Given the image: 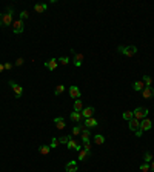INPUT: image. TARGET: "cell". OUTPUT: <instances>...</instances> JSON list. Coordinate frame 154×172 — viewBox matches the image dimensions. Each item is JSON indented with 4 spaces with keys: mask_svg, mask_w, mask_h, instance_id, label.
<instances>
[{
    "mask_svg": "<svg viewBox=\"0 0 154 172\" xmlns=\"http://www.w3.org/2000/svg\"><path fill=\"white\" fill-rule=\"evenodd\" d=\"M14 21V9L8 6L6 12H2L0 14V26H3V28H6V26L13 25Z\"/></svg>",
    "mask_w": 154,
    "mask_h": 172,
    "instance_id": "1",
    "label": "cell"
},
{
    "mask_svg": "<svg viewBox=\"0 0 154 172\" xmlns=\"http://www.w3.org/2000/svg\"><path fill=\"white\" fill-rule=\"evenodd\" d=\"M117 51L120 54H123V55L126 57H133L137 54V48L134 45H131V46H117Z\"/></svg>",
    "mask_w": 154,
    "mask_h": 172,
    "instance_id": "2",
    "label": "cell"
},
{
    "mask_svg": "<svg viewBox=\"0 0 154 172\" xmlns=\"http://www.w3.org/2000/svg\"><path fill=\"white\" fill-rule=\"evenodd\" d=\"M133 112H134V118H136V120L142 121L144 118L148 117V112H150V111H148V107H145V106H139V107H136Z\"/></svg>",
    "mask_w": 154,
    "mask_h": 172,
    "instance_id": "3",
    "label": "cell"
},
{
    "mask_svg": "<svg viewBox=\"0 0 154 172\" xmlns=\"http://www.w3.org/2000/svg\"><path fill=\"white\" fill-rule=\"evenodd\" d=\"M69 51H71V54H73V63H74V66L76 68H80L82 63H83V54L76 52L74 49H69Z\"/></svg>",
    "mask_w": 154,
    "mask_h": 172,
    "instance_id": "4",
    "label": "cell"
},
{
    "mask_svg": "<svg viewBox=\"0 0 154 172\" xmlns=\"http://www.w3.org/2000/svg\"><path fill=\"white\" fill-rule=\"evenodd\" d=\"M13 31H14V34H22L23 32V21L20 19L13 21Z\"/></svg>",
    "mask_w": 154,
    "mask_h": 172,
    "instance_id": "5",
    "label": "cell"
},
{
    "mask_svg": "<svg viewBox=\"0 0 154 172\" xmlns=\"http://www.w3.org/2000/svg\"><path fill=\"white\" fill-rule=\"evenodd\" d=\"M9 86L13 88L15 97H22V94H23V89H22V86H20V85H17V83L14 82V80H9Z\"/></svg>",
    "mask_w": 154,
    "mask_h": 172,
    "instance_id": "6",
    "label": "cell"
},
{
    "mask_svg": "<svg viewBox=\"0 0 154 172\" xmlns=\"http://www.w3.org/2000/svg\"><path fill=\"white\" fill-rule=\"evenodd\" d=\"M54 123H56V128L59 129V131H63V129L66 128V123H65L63 117H56L54 118Z\"/></svg>",
    "mask_w": 154,
    "mask_h": 172,
    "instance_id": "7",
    "label": "cell"
},
{
    "mask_svg": "<svg viewBox=\"0 0 154 172\" xmlns=\"http://www.w3.org/2000/svg\"><path fill=\"white\" fill-rule=\"evenodd\" d=\"M142 95H144V98H153L154 97V88L153 86H145V89L142 91Z\"/></svg>",
    "mask_w": 154,
    "mask_h": 172,
    "instance_id": "8",
    "label": "cell"
},
{
    "mask_svg": "<svg viewBox=\"0 0 154 172\" xmlns=\"http://www.w3.org/2000/svg\"><path fill=\"white\" fill-rule=\"evenodd\" d=\"M151 126H153V121H151L148 117H146V118H144V120L140 121V129H142V131H150Z\"/></svg>",
    "mask_w": 154,
    "mask_h": 172,
    "instance_id": "9",
    "label": "cell"
},
{
    "mask_svg": "<svg viewBox=\"0 0 154 172\" xmlns=\"http://www.w3.org/2000/svg\"><path fill=\"white\" fill-rule=\"evenodd\" d=\"M57 64H59L57 58H51V60L45 62V66H46V69H49V71H56V69H57Z\"/></svg>",
    "mask_w": 154,
    "mask_h": 172,
    "instance_id": "10",
    "label": "cell"
},
{
    "mask_svg": "<svg viewBox=\"0 0 154 172\" xmlns=\"http://www.w3.org/2000/svg\"><path fill=\"white\" fill-rule=\"evenodd\" d=\"M94 111H96V109H94L92 106H88V107H85V109H82L80 114H82V117H83V118H90V117H92Z\"/></svg>",
    "mask_w": 154,
    "mask_h": 172,
    "instance_id": "11",
    "label": "cell"
},
{
    "mask_svg": "<svg viewBox=\"0 0 154 172\" xmlns=\"http://www.w3.org/2000/svg\"><path fill=\"white\" fill-rule=\"evenodd\" d=\"M99 125V121H97V118L94 117H90V118H85V126L88 129H91V128H96Z\"/></svg>",
    "mask_w": 154,
    "mask_h": 172,
    "instance_id": "12",
    "label": "cell"
},
{
    "mask_svg": "<svg viewBox=\"0 0 154 172\" xmlns=\"http://www.w3.org/2000/svg\"><path fill=\"white\" fill-rule=\"evenodd\" d=\"M69 95L73 97V98L79 100L80 98V89L77 88V86H69Z\"/></svg>",
    "mask_w": 154,
    "mask_h": 172,
    "instance_id": "13",
    "label": "cell"
},
{
    "mask_svg": "<svg viewBox=\"0 0 154 172\" xmlns=\"http://www.w3.org/2000/svg\"><path fill=\"white\" fill-rule=\"evenodd\" d=\"M133 89L134 91H137V92H142V91L145 89V83H144V80H136V82L133 83Z\"/></svg>",
    "mask_w": 154,
    "mask_h": 172,
    "instance_id": "14",
    "label": "cell"
},
{
    "mask_svg": "<svg viewBox=\"0 0 154 172\" xmlns=\"http://www.w3.org/2000/svg\"><path fill=\"white\" fill-rule=\"evenodd\" d=\"M66 148H68V149H74V150H77V152H79V150L82 149V146H80V144H79V143H77V141H76V140H73V138H71V140H69V141H68V144H66Z\"/></svg>",
    "mask_w": 154,
    "mask_h": 172,
    "instance_id": "15",
    "label": "cell"
},
{
    "mask_svg": "<svg viewBox=\"0 0 154 172\" xmlns=\"http://www.w3.org/2000/svg\"><path fill=\"white\" fill-rule=\"evenodd\" d=\"M90 135H91V134H90V129H88V128H83V129H82L80 137H82V141H83V143L90 141Z\"/></svg>",
    "mask_w": 154,
    "mask_h": 172,
    "instance_id": "16",
    "label": "cell"
},
{
    "mask_svg": "<svg viewBox=\"0 0 154 172\" xmlns=\"http://www.w3.org/2000/svg\"><path fill=\"white\" fill-rule=\"evenodd\" d=\"M65 169H66V172H77V161H68Z\"/></svg>",
    "mask_w": 154,
    "mask_h": 172,
    "instance_id": "17",
    "label": "cell"
},
{
    "mask_svg": "<svg viewBox=\"0 0 154 172\" xmlns=\"http://www.w3.org/2000/svg\"><path fill=\"white\" fill-rule=\"evenodd\" d=\"M69 118H71V121H74V123H79V121H80L83 117H82V114H80V112H76V111H73V112L69 114Z\"/></svg>",
    "mask_w": 154,
    "mask_h": 172,
    "instance_id": "18",
    "label": "cell"
},
{
    "mask_svg": "<svg viewBox=\"0 0 154 172\" xmlns=\"http://www.w3.org/2000/svg\"><path fill=\"white\" fill-rule=\"evenodd\" d=\"M128 123H130V129H131V131H134V132H136L137 129L140 128V121H139V120H136V118H133V120H130Z\"/></svg>",
    "mask_w": 154,
    "mask_h": 172,
    "instance_id": "19",
    "label": "cell"
},
{
    "mask_svg": "<svg viewBox=\"0 0 154 172\" xmlns=\"http://www.w3.org/2000/svg\"><path fill=\"white\" fill-rule=\"evenodd\" d=\"M88 157H91V152H88V150H85L83 148H82V149L79 150V160H85V158H88Z\"/></svg>",
    "mask_w": 154,
    "mask_h": 172,
    "instance_id": "20",
    "label": "cell"
},
{
    "mask_svg": "<svg viewBox=\"0 0 154 172\" xmlns=\"http://www.w3.org/2000/svg\"><path fill=\"white\" fill-rule=\"evenodd\" d=\"M122 117H123V120L130 121V120H133V118H134V112L133 111H125Z\"/></svg>",
    "mask_w": 154,
    "mask_h": 172,
    "instance_id": "21",
    "label": "cell"
},
{
    "mask_svg": "<svg viewBox=\"0 0 154 172\" xmlns=\"http://www.w3.org/2000/svg\"><path fill=\"white\" fill-rule=\"evenodd\" d=\"M82 109H83V105H82V100H76L74 101V111L76 112H82Z\"/></svg>",
    "mask_w": 154,
    "mask_h": 172,
    "instance_id": "22",
    "label": "cell"
},
{
    "mask_svg": "<svg viewBox=\"0 0 154 172\" xmlns=\"http://www.w3.org/2000/svg\"><path fill=\"white\" fill-rule=\"evenodd\" d=\"M49 150H51V148L46 146V144H42V146L38 148V152H40L42 155H48V154H49Z\"/></svg>",
    "mask_w": 154,
    "mask_h": 172,
    "instance_id": "23",
    "label": "cell"
},
{
    "mask_svg": "<svg viewBox=\"0 0 154 172\" xmlns=\"http://www.w3.org/2000/svg\"><path fill=\"white\" fill-rule=\"evenodd\" d=\"M94 143L96 144H103L105 143V137H103L102 134H97V135H94Z\"/></svg>",
    "mask_w": 154,
    "mask_h": 172,
    "instance_id": "24",
    "label": "cell"
},
{
    "mask_svg": "<svg viewBox=\"0 0 154 172\" xmlns=\"http://www.w3.org/2000/svg\"><path fill=\"white\" fill-rule=\"evenodd\" d=\"M48 8V5H42V3H37V5H34V9H36V12H43V11H45Z\"/></svg>",
    "mask_w": 154,
    "mask_h": 172,
    "instance_id": "25",
    "label": "cell"
},
{
    "mask_svg": "<svg viewBox=\"0 0 154 172\" xmlns=\"http://www.w3.org/2000/svg\"><path fill=\"white\" fill-rule=\"evenodd\" d=\"M144 160H145V163H151L153 161V154L150 152V150H146V152L144 154Z\"/></svg>",
    "mask_w": 154,
    "mask_h": 172,
    "instance_id": "26",
    "label": "cell"
},
{
    "mask_svg": "<svg viewBox=\"0 0 154 172\" xmlns=\"http://www.w3.org/2000/svg\"><path fill=\"white\" fill-rule=\"evenodd\" d=\"M71 140V135H62L59 138V143L60 144H68V141Z\"/></svg>",
    "mask_w": 154,
    "mask_h": 172,
    "instance_id": "27",
    "label": "cell"
},
{
    "mask_svg": "<svg viewBox=\"0 0 154 172\" xmlns=\"http://www.w3.org/2000/svg\"><path fill=\"white\" fill-rule=\"evenodd\" d=\"M144 83H145V86H151V83H153V78L148 74L144 75Z\"/></svg>",
    "mask_w": 154,
    "mask_h": 172,
    "instance_id": "28",
    "label": "cell"
},
{
    "mask_svg": "<svg viewBox=\"0 0 154 172\" xmlns=\"http://www.w3.org/2000/svg\"><path fill=\"white\" fill-rule=\"evenodd\" d=\"M59 144H60V143H59V138L52 137V138H51V143H49V148H52V149H54V148H57Z\"/></svg>",
    "mask_w": 154,
    "mask_h": 172,
    "instance_id": "29",
    "label": "cell"
},
{
    "mask_svg": "<svg viewBox=\"0 0 154 172\" xmlns=\"http://www.w3.org/2000/svg\"><path fill=\"white\" fill-rule=\"evenodd\" d=\"M57 62H59L60 64H63V66H66V64L69 63V58H68V57H60V58H57Z\"/></svg>",
    "mask_w": 154,
    "mask_h": 172,
    "instance_id": "30",
    "label": "cell"
},
{
    "mask_svg": "<svg viewBox=\"0 0 154 172\" xmlns=\"http://www.w3.org/2000/svg\"><path fill=\"white\" fill-rule=\"evenodd\" d=\"M63 91H65V86H63V85H59L57 88H56V92H54V94H56V95H60V94H63Z\"/></svg>",
    "mask_w": 154,
    "mask_h": 172,
    "instance_id": "31",
    "label": "cell"
},
{
    "mask_svg": "<svg viewBox=\"0 0 154 172\" xmlns=\"http://www.w3.org/2000/svg\"><path fill=\"white\" fill-rule=\"evenodd\" d=\"M140 171H142V172H148V171H150V163L140 164Z\"/></svg>",
    "mask_w": 154,
    "mask_h": 172,
    "instance_id": "32",
    "label": "cell"
},
{
    "mask_svg": "<svg viewBox=\"0 0 154 172\" xmlns=\"http://www.w3.org/2000/svg\"><path fill=\"white\" fill-rule=\"evenodd\" d=\"M80 134H82V131H80L79 125H77V126H74V128H73V135H80Z\"/></svg>",
    "mask_w": 154,
    "mask_h": 172,
    "instance_id": "33",
    "label": "cell"
},
{
    "mask_svg": "<svg viewBox=\"0 0 154 172\" xmlns=\"http://www.w3.org/2000/svg\"><path fill=\"white\" fill-rule=\"evenodd\" d=\"M23 63H25V58H23V57H19L17 60H15V64H14V66H22Z\"/></svg>",
    "mask_w": 154,
    "mask_h": 172,
    "instance_id": "34",
    "label": "cell"
},
{
    "mask_svg": "<svg viewBox=\"0 0 154 172\" xmlns=\"http://www.w3.org/2000/svg\"><path fill=\"white\" fill-rule=\"evenodd\" d=\"M26 19H28V11H22V12H20V20L23 21Z\"/></svg>",
    "mask_w": 154,
    "mask_h": 172,
    "instance_id": "35",
    "label": "cell"
},
{
    "mask_svg": "<svg viewBox=\"0 0 154 172\" xmlns=\"http://www.w3.org/2000/svg\"><path fill=\"white\" fill-rule=\"evenodd\" d=\"M82 148H83L85 150H88V152H91V149H90V148H91V143H90V141L83 143V146H82Z\"/></svg>",
    "mask_w": 154,
    "mask_h": 172,
    "instance_id": "36",
    "label": "cell"
},
{
    "mask_svg": "<svg viewBox=\"0 0 154 172\" xmlns=\"http://www.w3.org/2000/svg\"><path fill=\"white\" fill-rule=\"evenodd\" d=\"M3 66H5V69H6V71H11V69L14 68V64H13V63H5Z\"/></svg>",
    "mask_w": 154,
    "mask_h": 172,
    "instance_id": "37",
    "label": "cell"
},
{
    "mask_svg": "<svg viewBox=\"0 0 154 172\" xmlns=\"http://www.w3.org/2000/svg\"><path fill=\"white\" fill-rule=\"evenodd\" d=\"M142 134H144V131H142V129L139 128V129L136 131V135H137V137H142Z\"/></svg>",
    "mask_w": 154,
    "mask_h": 172,
    "instance_id": "38",
    "label": "cell"
},
{
    "mask_svg": "<svg viewBox=\"0 0 154 172\" xmlns=\"http://www.w3.org/2000/svg\"><path fill=\"white\" fill-rule=\"evenodd\" d=\"M150 169H153V171H154V161H151V166H150Z\"/></svg>",
    "mask_w": 154,
    "mask_h": 172,
    "instance_id": "39",
    "label": "cell"
},
{
    "mask_svg": "<svg viewBox=\"0 0 154 172\" xmlns=\"http://www.w3.org/2000/svg\"><path fill=\"white\" fill-rule=\"evenodd\" d=\"M3 69H5V66H3V64H0V72H3Z\"/></svg>",
    "mask_w": 154,
    "mask_h": 172,
    "instance_id": "40",
    "label": "cell"
}]
</instances>
